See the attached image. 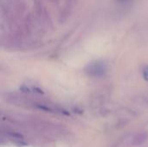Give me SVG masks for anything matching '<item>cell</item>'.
<instances>
[{"instance_id": "obj_3", "label": "cell", "mask_w": 148, "mask_h": 147, "mask_svg": "<svg viewBox=\"0 0 148 147\" xmlns=\"http://www.w3.org/2000/svg\"><path fill=\"white\" fill-rule=\"evenodd\" d=\"M119 2H121V3H123V2H126V1H127V0H118Z\"/></svg>"}, {"instance_id": "obj_2", "label": "cell", "mask_w": 148, "mask_h": 147, "mask_svg": "<svg viewBox=\"0 0 148 147\" xmlns=\"http://www.w3.org/2000/svg\"><path fill=\"white\" fill-rule=\"evenodd\" d=\"M142 75H143L144 79L148 81V66L143 67V69H142Z\"/></svg>"}, {"instance_id": "obj_1", "label": "cell", "mask_w": 148, "mask_h": 147, "mask_svg": "<svg viewBox=\"0 0 148 147\" xmlns=\"http://www.w3.org/2000/svg\"><path fill=\"white\" fill-rule=\"evenodd\" d=\"M104 65L101 62H94L88 67L87 71L91 75H100L104 71Z\"/></svg>"}]
</instances>
